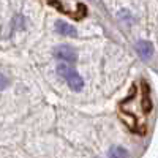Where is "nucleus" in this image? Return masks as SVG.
<instances>
[{"label": "nucleus", "instance_id": "nucleus-1", "mask_svg": "<svg viewBox=\"0 0 158 158\" xmlns=\"http://www.w3.org/2000/svg\"><path fill=\"white\" fill-rule=\"evenodd\" d=\"M57 74L60 77H63L65 81L68 82V85L71 87V90H74V92H79L84 87V79L77 74V71H74L71 68V65H67V63L60 62L57 65Z\"/></svg>", "mask_w": 158, "mask_h": 158}, {"label": "nucleus", "instance_id": "nucleus-4", "mask_svg": "<svg viewBox=\"0 0 158 158\" xmlns=\"http://www.w3.org/2000/svg\"><path fill=\"white\" fill-rule=\"evenodd\" d=\"M56 30L60 35H63V36H76L77 35V30L73 27V25L63 22V21H57L56 22Z\"/></svg>", "mask_w": 158, "mask_h": 158}, {"label": "nucleus", "instance_id": "nucleus-2", "mask_svg": "<svg viewBox=\"0 0 158 158\" xmlns=\"http://www.w3.org/2000/svg\"><path fill=\"white\" fill-rule=\"evenodd\" d=\"M54 57L57 60H60L62 63L71 65V63L77 62V52L68 44H60L54 49Z\"/></svg>", "mask_w": 158, "mask_h": 158}, {"label": "nucleus", "instance_id": "nucleus-5", "mask_svg": "<svg viewBox=\"0 0 158 158\" xmlns=\"http://www.w3.org/2000/svg\"><path fill=\"white\" fill-rule=\"evenodd\" d=\"M108 156H109V158H127V156H128V152H127L123 147L117 146V147H112V149L109 150Z\"/></svg>", "mask_w": 158, "mask_h": 158}, {"label": "nucleus", "instance_id": "nucleus-6", "mask_svg": "<svg viewBox=\"0 0 158 158\" xmlns=\"http://www.w3.org/2000/svg\"><path fill=\"white\" fill-rule=\"evenodd\" d=\"M8 77L5 76V74H0V90H3L6 85H8Z\"/></svg>", "mask_w": 158, "mask_h": 158}, {"label": "nucleus", "instance_id": "nucleus-3", "mask_svg": "<svg viewBox=\"0 0 158 158\" xmlns=\"http://www.w3.org/2000/svg\"><path fill=\"white\" fill-rule=\"evenodd\" d=\"M136 51H138V54H139V57L141 59H144V60H149L150 57H152V54H153V46H152V43H149V41H138V44H136Z\"/></svg>", "mask_w": 158, "mask_h": 158}]
</instances>
